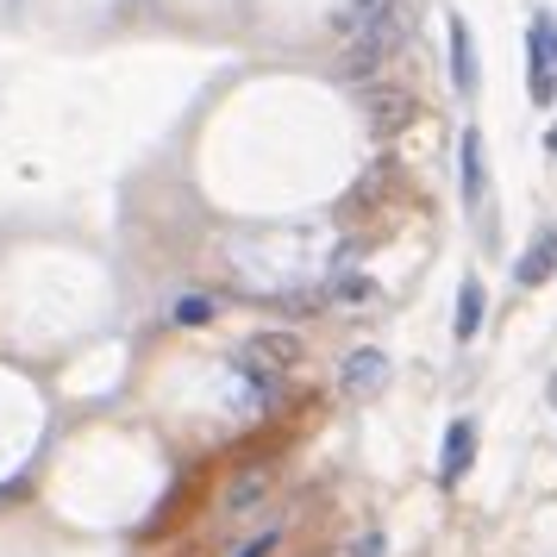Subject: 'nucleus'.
<instances>
[{"label":"nucleus","instance_id":"8","mask_svg":"<svg viewBox=\"0 0 557 557\" xmlns=\"http://www.w3.org/2000/svg\"><path fill=\"white\" fill-rule=\"evenodd\" d=\"M457 163H463V207H482V132L476 126L457 138Z\"/></svg>","mask_w":557,"mask_h":557},{"label":"nucleus","instance_id":"14","mask_svg":"<svg viewBox=\"0 0 557 557\" xmlns=\"http://www.w3.org/2000/svg\"><path fill=\"white\" fill-rule=\"evenodd\" d=\"M351 557H382V532H363V539L351 545Z\"/></svg>","mask_w":557,"mask_h":557},{"label":"nucleus","instance_id":"2","mask_svg":"<svg viewBox=\"0 0 557 557\" xmlns=\"http://www.w3.org/2000/svg\"><path fill=\"white\" fill-rule=\"evenodd\" d=\"M338 388H345V395H357V401H376L382 388H388V357H382L376 345L351 351L345 363H338Z\"/></svg>","mask_w":557,"mask_h":557},{"label":"nucleus","instance_id":"4","mask_svg":"<svg viewBox=\"0 0 557 557\" xmlns=\"http://www.w3.org/2000/svg\"><path fill=\"white\" fill-rule=\"evenodd\" d=\"M476 463V420H451L445 426V451H438V482H457Z\"/></svg>","mask_w":557,"mask_h":557},{"label":"nucleus","instance_id":"3","mask_svg":"<svg viewBox=\"0 0 557 557\" xmlns=\"http://www.w3.org/2000/svg\"><path fill=\"white\" fill-rule=\"evenodd\" d=\"M527 88H532V101L539 107H552L557 82H552V26H545V20L527 32Z\"/></svg>","mask_w":557,"mask_h":557},{"label":"nucleus","instance_id":"7","mask_svg":"<svg viewBox=\"0 0 557 557\" xmlns=\"http://www.w3.org/2000/svg\"><path fill=\"white\" fill-rule=\"evenodd\" d=\"M552 270H557V226H539V238L527 245V257H520L513 276H520V288H539Z\"/></svg>","mask_w":557,"mask_h":557},{"label":"nucleus","instance_id":"5","mask_svg":"<svg viewBox=\"0 0 557 557\" xmlns=\"http://www.w3.org/2000/svg\"><path fill=\"white\" fill-rule=\"evenodd\" d=\"M245 363H251V370H295V363H301V338H295V332H257Z\"/></svg>","mask_w":557,"mask_h":557},{"label":"nucleus","instance_id":"9","mask_svg":"<svg viewBox=\"0 0 557 557\" xmlns=\"http://www.w3.org/2000/svg\"><path fill=\"white\" fill-rule=\"evenodd\" d=\"M476 326H482V282L463 276V288H457V320H451L457 345H470V338H476Z\"/></svg>","mask_w":557,"mask_h":557},{"label":"nucleus","instance_id":"11","mask_svg":"<svg viewBox=\"0 0 557 557\" xmlns=\"http://www.w3.org/2000/svg\"><path fill=\"white\" fill-rule=\"evenodd\" d=\"M213 313H220V307H213V295H182V301L170 307V320H176V326H207Z\"/></svg>","mask_w":557,"mask_h":557},{"label":"nucleus","instance_id":"1","mask_svg":"<svg viewBox=\"0 0 557 557\" xmlns=\"http://www.w3.org/2000/svg\"><path fill=\"white\" fill-rule=\"evenodd\" d=\"M407 0H357L351 7V45H345V76H376L407 38Z\"/></svg>","mask_w":557,"mask_h":557},{"label":"nucleus","instance_id":"13","mask_svg":"<svg viewBox=\"0 0 557 557\" xmlns=\"http://www.w3.org/2000/svg\"><path fill=\"white\" fill-rule=\"evenodd\" d=\"M338 301H370V282H363V276H345V282H338Z\"/></svg>","mask_w":557,"mask_h":557},{"label":"nucleus","instance_id":"6","mask_svg":"<svg viewBox=\"0 0 557 557\" xmlns=\"http://www.w3.org/2000/svg\"><path fill=\"white\" fill-rule=\"evenodd\" d=\"M451 82H457V95H463V101H476L482 70H476V38H470L463 20H451Z\"/></svg>","mask_w":557,"mask_h":557},{"label":"nucleus","instance_id":"10","mask_svg":"<svg viewBox=\"0 0 557 557\" xmlns=\"http://www.w3.org/2000/svg\"><path fill=\"white\" fill-rule=\"evenodd\" d=\"M401 120H413V95H407V101H401V95H376V113H370V126H376V132H395Z\"/></svg>","mask_w":557,"mask_h":557},{"label":"nucleus","instance_id":"15","mask_svg":"<svg viewBox=\"0 0 557 557\" xmlns=\"http://www.w3.org/2000/svg\"><path fill=\"white\" fill-rule=\"evenodd\" d=\"M545 151H552V157H557V126H552V132H545Z\"/></svg>","mask_w":557,"mask_h":557},{"label":"nucleus","instance_id":"12","mask_svg":"<svg viewBox=\"0 0 557 557\" xmlns=\"http://www.w3.org/2000/svg\"><path fill=\"white\" fill-rule=\"evenodd\" d=\"M276 539H282L276 527H263V532H257V539H245V545H238V552H232V557H270V552H276Z\"/></svg>","mask_w":557,"mask_h":557}]
</instances>
